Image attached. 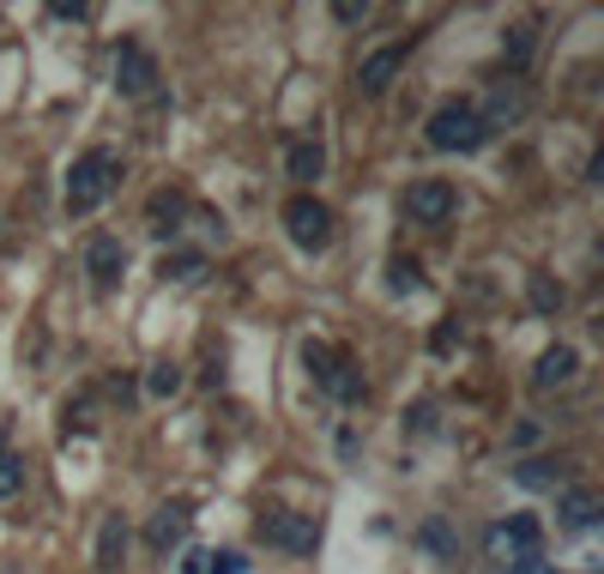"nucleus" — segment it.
<instances>
[{"mask_svg": "<svg viewBox=\"0 0 604 574\" xmlns=\"http://www.w3.org/2000/svg\"><path fill=\"white\" fill-rule=\"evenodd\" d=\"M121 182V157L109 152V145H92V152L73 157V176H67V212L73 218H85V212H97L109 200V188Z\"/></svg>", "mask_w": 604, "mask_h": 574, "instance_id": "nucleus-1", "label": "nucleus"}, {"mask_svg": "<svg viewBox=\"0 0 604 574\" xmlns=\"http://www.w3.org/2000/svg\"><path fill=\"white\" fill-rule=\"evenodd\" d=\"M423 140H430L435 152H478V145L490 140V128H484V116H478V104L454 97V104H442V109L430 116Z\"/></svg>", "mask_w": 604, "mask_h": 574, "instance_id": "nucleus-2", "label": "nucleus"}, {"mask_svg": "<svg viewBox=\"0 0 604 574\" xmlns=\"http://www.w3.org/2000/svg\"><path fill=\"white\" fill-rule=\"evenodd\" d=\"M285 230H290V242H297L302 254H321V249L333 242V212H327V200L290 194V200H285Z\"/></svg>", "mask_w": 604, "mask_h": 574, "instance_id": "nucleus-3", "label": "nucleus"}, {"mask_svg": "<svg viewBox=\"0 0 604 574\" xmlns=\"http://www.w3.org/2000/svg\"><path fill=\"white\" fill-rule=\"evenodd\" d=\"M490 550H496V557H508L514 574L544 569V557H539V521H532V514H514L508 526H496V533H490Z\"/></svg>", "mask_w": 604, "mask_h": 574, "instance_id": "nucleus-4", "label": "nucleus"}, {"mask_svg": "<svg viewBox=\"0 0 604 574\" xmlns=\"http://www.w3.org/2000/svg\"><path fill=\"white\" fill-rule=\"evenodd\" d=\"M261 538L278 550H297V557H309V550L321 545V521L315 514H290V509H266L261 514Z\"/></svg>", "mask_w": 604, "mask_h": 574, "instance_id": "nucleus-5", "label": "nucleus"}, {"mask_svg": "<svg viewBox=\"0 0 604 574\" xmlns=\"http://www.w3.org/2000/svg\"><path fill=\"white\" fill-rule=\"evenodd\" d=\"M406 212H411V224H435V230H442V224L460 212V188L442 182V176H430V182H411Z\"/></svg>", "mask_w": 604, "mask_h": 574, "instance_id": "nucleus-6", "label": "nucleus"}, {"mask_svg": "<svg viewBox=\"0 0 604 574\" xmlns=\"http://www.w3.org/2000/svg\"><path fill=\"white\" fill-rule=\"evenodd\" d=\"M158 61H152V55L140 49V43H121L116 49V92L121 97H152L158 92Z\"/></svg>", "mask_w": 604, "mask_h": 574, "instance_id": "nucleus-7", "label": "nucleus"}, {"mask_svg": "<svg viewBox=\"0 0 604 574\" xmlns=\"http://www.w3.org/2000/svg\"><path fill=\"white\" fill-rule=\"evenodd\" d=\"M85 273H92V290H116L121 273H128V249H121V236H92V249H85Z\"/></svg>", "mask_w": 604, "mask_h": 574, "instance_id": "nucleus-8", "label": "nucleus"}, {"mask_svg": "<svg viewBox=\"0 0 604 574\" xmlns=\"http://www.w3.org/2000/svg\"><path fill=\"white\" fill-rule=\"evenodd\" d=\"M399 67H406V43H387V49L363 55V67H357V92H363V97H382L387 85L399 79Z\"/></svg>", "mask_w": 604, "mask_h": 574, "instance_id": "nucleus-9", "label": "nucleus"}, {"mask_svg": "<svg viewBox=\"0 0 604 574\" xmlns=\"http://www.w3.org/2000/svg\"><path fill=\"white\" fill-rule=\"evenodd\" d=\"M188 521H194V514H188L182 502H170V509H158V514H152V526H145V538H152V550H158V557H170V550L188 538Z\"/></svg>", "mask_w": 604, "mask_h": 574, "instance_id": "nucleus-10", "label": "nucleus"}, {"mask_svg": "<svg viewBox=\"0 0 604 574\" xmlns=\"http://www.w3.org/2000/svg\"><path fill=\"white\" fill-rule=\"evenodd\" d=\"M145 218H152V230H158V236H176V230H182V218H188V194H182V188H158V194L145 200Z\"/></svg>", "mask_w": 604, "mask_h": 574, "instance_id": "nucleus-11", "label": "nucleus"}, {"mask_svg": "<svg viewBox=\"0 0 604 574\" xmlns=\"http://www.w3.org/2000/svg\"><path fill=\"white\" fill-rule=\"evenodd\" d=\"M575 369H580L575 345H551V351L539 357V369H532V387H563V381H575Z\"/></svg>", "mask_w": 604, "mask_h": 574, "instance_id": "nucleus-12", "label": "nucleus"}, {"mask_svg": "<svg viewBox=\"0 0 604 574\" xmlns=\"http://www.w3.org/2000/svg\"><path fill=\"white\" fill-rule=\"evenodd\" d=\"M556 514H563V526H575V533H587V526H599V514H604V502H599V490H563V502H556Z\"/></svg>", "mask_w": 604, "mask_h": 574, "instance_id": "nucleus-13", "label": "nucleus"}, {"mask_svg": "<svg viewBox=\"0 0 604 574\" xmlns=\"http://www.w3.org/2000/svg\"><path fill=\"white\" fill-rule=\"evenodd\" d=\"M321 387H327L333 399H345V405L363 399V375H357V363H351L345 351H333V363H327V375H321Z\"/></svg>", "mask_w": 604, "mask_h": 574, "instance_id": "nucleus-14", "label": "nucleus"}, {"mask_svg": "<svg viewBox=\"0 0 604 574\" xmlns=\"http://www.w3.org/2000/svg\"><path fill=\"white\" fill-rule=\"evenodd\" d=\"M285 170H290V182H315L321 170H327V152H321L315 140H302V145H290V157H285Z\"/></svg>", "mask_w": 604, "mask_h": 574, "instance_id": "nucleus-15", "label": "nucleus"}, {"mask_svg": "<svg viewBox=\"0 0 604 574\" xmlns=\"http://www.w3.org/2000/svg\"><path fill=\"white\" fill-rule=\"evenodd\" d=\"M121 557H128V521L109 514L104 533H97V569H121Z\"/></svg>", "mask_w": 604, "mask_h": 574, "instance_id": "nucleus-16", "label": "nucleus"}, {"mask_svg": "<svg viewBox=\"0 0 604 574\" xmlns=\"http://www.w3.org/2000/svg\"><path fill=\"white\" fill-rule=\"evenodd\" d=\"M484 116V128H508V121L526 116V92H508V85H496L490 92V109H478Z\"/></svg>", "mask_w": 604, "mask_h": 574, "instance_id": "nucleus-17", "label": "nucleus"}, {"mask_svg": "<svg viewBox=\"0 0 604 574\" xmlns=\"http://www.w3.org/2000/svg\"><path fill=\"white\" fill-rule=\"evenodd\" d=\"M19 490H25V459L7 447V435H0V502H13Z\"/></svg>", "mask_w": 604, "mask_h": 574, "instance_id": "nucleus-18", "label": "nucleus"}, {"mask_svg": "<svg viewBox=\"0 0 604 574\" xmlns=\"http://www.w3.org/2000/svg\"><path fill=\"white\" fill-rule=\"evenodd\" d=\"M418 538L435 550V557H460V538H454V526H447L442 514H430V521L418 526Z\"/></svg>", "mask_w": 604, "mask_h": 574, "instance_id": "nucleus-19", "label": "nucleus"}, {"mask_svg": "<svg viewBox=\"0 0 604 574\" xmlns=\"http://www.w3.org/2000/svg\"><path fill=\"white\" fill-rule=\"evenodd\" d=\"M158 273L176 278V285H200V278H206V254H164Z\"/></svg>", "mask_w": 604, "mask_h": 574, "instance_id": "nucleus-20", "label": "nucleus"}, {"mask_svg": "<svg viewBox=\"0 0 604 574\" xmlns=\"http://www.w3.org/2000/svg\"><path fill=\"white\" fill-rule=\"evenodd\" d=\"M526 297H532V309H539V314H556V309H563V285H556L551 273H532V278H526Z\"/></svg>", "mask_w": 604, "mask_h": 574, "instance_id": "nucleus-21", "label": "nucleus"}, {"mask_svg": "<svg viewBox=\"0 0 604 574\" xmlns=\"http://www.w3.org/2000/svg\"><path fill=\"white\" fill-rule=\"evenodd\" d=\"M145 393H152V399H170V393H182V369H176V363H152Z\"/></svg>", "mask_w": 604, "mask_h": 574, "instance_id": "nucleus-22", "label": "nucleus"}, {"mask_svg": "<svg viewBox=\"0 0 604 574\" xmlns=\"http://www.w3.org/2000/svg\"><path fill=\"white\" fill-rule=\"evenodd\" d=\"M532 43H539V37H532V25H508V37H502V55H508L514 67H526V61H532Z\"/></svg>", "mask_w": 604, "mask_h": 574, "instance_id": "nucleus-23", "label": "nucleus"}, {"mask_svg": "<svg viewBox=\"0 0 604 574\" xmlns=\"http://www.w3.org/2000/svg\"><path fill=\"white\" fill-rule=\"evenodd\" d=\"M514 478H520L526 490H556V466H551V459H526V466H514Z\"/></svg>", "mask_w": 604, "mask_h": 574, "instance_id": "nucleus-24", "label": "nucleus"}, {"mask_svg": "<svg viewBox=\"0 0 604 574\" xmlns=\"http://www.w3.org/2000/svg\"><path fill=\"white\" fill-rule=\"evenodd\" d=\"M242 569H249L242 550H206V569H200V574H242Z\"/></svg>", "mask_w": 604, "mask_h": 574, "instance_id": "nucleus-25", "label": "nucleus"}, {"mask_svg": "<svg viewBox=\"0 0 604 574\" xmlns=\"http://www.w3.org/2000/svg\"><path fill=\"white\" fill-rule=\"evenodd\" d=\"M387 273H394V278H387V285H394V290H418V285H423L418 261H394V266H387Z\"/></svg>", "mask_w": 604, "mask_h": 574, "instance_id": "nucleus-26", "label": "nucleus"}, {"mask_svg": "<svg viewBox=\"0 0 604 574\" xmlns=\"http://www.w3.org/2000/svg\"><path fill=\"white\" fill-rule=\"evenodd\" d=\"M302 363H309V375H327V363H333V351H327V345H315V339H309V345H302Z\"/></svg>", "mask_w": 604, "mask_h": 574, "instance_id": "nucleus-27", "label": "nucleus"}, {"mask_svg": "<svg viewBox=\"0 0 604 574\" xmlns=\"http://www.w3.org/2000/svg\"><path fill=\"white\" fill-rule=\"evenodd\" d=\"M49 13L55 19H92V7H85V0H55Z\"/></svg>", "mask_w": 604, "mask_h": 574, "instance_id": "nucleus-28", "label": "nucleus"}, {"mask_svg": "<svg viewBox=\"0 0 604 574\" xmlns=\"http://www.w3.org/2000/svg\"><path fill=\"white\" fill-rule=\"evenodd\" d=\"M333 13H339V19H345V25H357V19H363V13H369V7H357V0H339V7H333Z\"/></svg>", "mask_w": 604, "mask_h": 574, "instance_id": "nucleus-29", "label": "nucleus"}, {"mask_svg": "<svg viewBox=\"0 0 604 574\" xmlns=\"http://www.w3.org/2000/svg\"><path fill=\"white\" fill-rule=\"evenodd\" d=\"M200 569H206V550H188V557H182V574H200Z\"/></svg>", "mask_w": 604, "mask_h": 574, "instance_id": "nucleus-30", "label": "nucleus"}]
</instances>
